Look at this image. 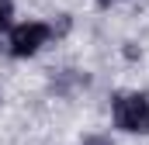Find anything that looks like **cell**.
<instances>
[{"label":"cell","instance_id":"obj_1","mask_svg":"<svg viewBox=\"0 0 149 145\" xmlns=\"http://www.w3.org/2000/svg\"><path fill=\"white\" fill-rule=\"evenodd\" d=\"M114 124L121 131H149V93L114 97Z\"/></svg>","mask_w":149,"mask_h":145},{"label":"cell","instance_id":"obj_2","mask_svg":"<svg viewBox=\"0 0 149 145\" xmlns=\"http://www.w3.org/2000/svg\"><path fill=\"white\" fill-rule=\"evenodd\" d=\"M49 35H52V28H49V24H42V21L17 24V28L10 31V55H17V59H28V55H35L38 48L49 41Z\"/></svg>","mask_w":149,"mask_h":145},{"label":"cell","instance_id":"obj_3","mask_svg":"<svg viewBox=\"0 0 149 145\" xmlns=\"http://www.w3.org/2000/svg\"><path fill=\"white\" fill-rule=\"evenodd\" d=\"M10 14H14V3L10 0H0V31L10 24Z\"/></svg>","mask_w":149,"mask_h":145},{"label":"cell","instance_id":"obj_4","mask_svg":"<svg viewBox=\"0 0 149 145\" xmlns=\"http://www.w3.org/2000/svg\"><path fill=\"white\" fill-rule=\"evenodd\" d=\"M83 145H114V142L108 138V135H87V138H83Z\"/></svg>","mask_w":149,"mask_h":145},{"label":"cell","instance_id":"obj_5","mask_svg":"<svg viewBox=\"0 0 149 145\" xmlns=\"http://www.w3.org/2000/svg\"><path fill=\"white\" fill-rule=\"evenodd\" d=\"M97 3H111V0H97Z\"/></svg>","mask_w":149,"mask_h":145},{"label":"cell","instance_id":"obj_6","mask_svg":"<svg viewBox=\"0 0 149 145\" xmlns=\"http://www.w3.org/2000/svg\"><path fill=\"white\" fill-rule=\"evenodd\" d=\"M0 97H3V93H0Z\"/></svg>","mask_w":149,"mask_h":145}]
</instances>
